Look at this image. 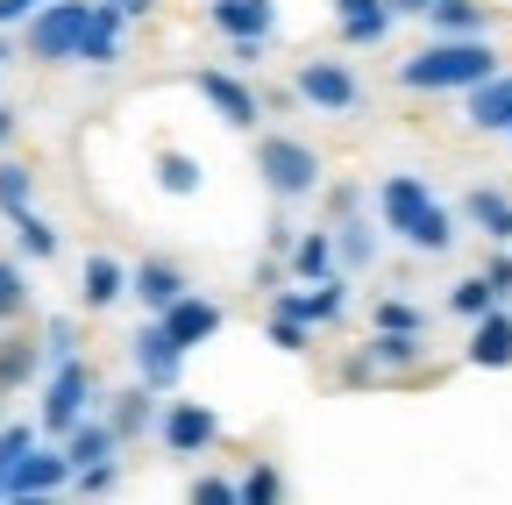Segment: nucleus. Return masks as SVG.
Returning <instances> with one entry per match:
<instances>
[{"instance_id":"nucleus-37","label":"nucleus","mask_w":512,"mask_h":505,"mask_svg":"<svg viewBox=\"0 0 512 505\" xmlns=\"http://www.w3.org/2000/svg\"><path fill=\"white\" fill-rule=\"evenodd\" d=\"M64 356H79V328L72 321H43V363H64Z\"/></svg>"},{"instance_id":"nucleus-40","label":"nucleus","mask_w":512,"mask_h":505,"mask_svg":"<svg viewBox=\"0 0 512 505\" xmlns=\"http://www.w3.org/2000/svg\"><path fill=\"white\" fill-rule=\"evenodd\" d=\"M484 278H491V292H498V299H512V249H505V242L491 249V264H484Z\"/></svg>"},{"instance_id":"nucleus-10","label":"nucleus","mask_w":512,"mask_h":505,"mask_svg":"<svg viewBox=\"0 0 512 505\" xmlns=\"http://www.w3.org/2000/svg\"><path fill=\"white\" fill-rule=\"evenodd\" d=\"M64 484H72V456H64V441H57V449H36V441H29L22 463L8 470V491H0V498H50Z\"/></svg>"},{"instance_id":"nucleus-2","label":"nucleus","mask_w":512,"mask_h":505,"mask_svg":"<svg viewBox=\"0 0 512 505\" xmlns=\"http://www.w3.org/2000/svg\"><path fill=\"white\" fill-rule=\"evenodd\" d=\"M86 22H93V0H43V8L22 22L29 29V57L36 65H79Z\"/></svg>"},{"instance_id":"nucleus-12","label":"nucleus","mask_w":512,"mask_h":505,"mask_svg":"<svg viewBox=\"0 0 512 505\" xmlns=\"http://www.w3.org/2000/svg\"><path fill=\"white\" fill-rule=\"evenodd\" d=\"M157 321L171 328V342H178V349H200V342H214V335H221L228 313H221L214 299H200V292H178V299L157 313Z\"/></svg>"},{"instance_id":"nucleus-15","label":"nucleus","mask_w":512,"mask_h":505,"mask_svg":"<svg viewBox=\"0 0 512 505\" xmlns=\"http://www.w3.org/2000/svg\"><path fill=\"white\" fill-rule=\"evenodd\" d=\"M477 370H505L512 363V306H491L470 321V349H463Z\"/></svg>"},{"instance_id":"nucleus-22","label":"nucleus","mask_w":512,"mask_h":505,"mask_svg":"<svg viewBox=\"0 0 512 505\" xmlns=\"http://www.w3.org/2000/svg\"><path fill=\"white\" fill-rule=\"evenodd\" d=\"M328 271H335V228H306L292 242V278L313 285V278H328Z\"/></svg>"},{"instance_id":"nucleus-8","label":"nucleus","mask_w":512,"mask_h":505,"mask_svg":"<svg viewBox=\"0 0 512 505\" xmlns=\"http://www.w3.org/2000/svg\"><path fill=\"white\" fill-rule=\"evenodd\" d=\"M128 356H136V377H143L150 392H178V377H185V349L171 342V328H164V321H150V328L128 335Z\"/></svg>"},{"instance_id":"nucleus-30","label":"nucleus","mask_w":512,"mask_h":505,"mask_svg":"<svg viewBox=\"0 0 512 505\" xmlns=\"http://www.w3.org/2000/svg\"><path fill=\"white\" fill-rule=\"evenodd\" d=\"M235 498H242V505H278V498H285L278 463H249V470L235 477Z\"/></svg>"},{"instance_id":"nucleus-25","label":"nucleus","mask_w":512,"mask_h":505,"mask_svg":"<svg viewBox=\"0 0 512 505\" xmlns=\"http://www.w3.org/2000/svg\"><path fill=\"white\" fill-rule=\"evenodd\" d=\"M128 292V271L114 264V257H86V271H79V299L86 306H114Z\"/></svg>"},{"instance_id":"nucleus-3","label":"nucleus","mask_w":512,"mask_h":505,"mask_svg":"<svg viewBox=\"0 0 512 505\" xmlns=\"http://www.w3.org/2000/svg\"><path fill=\"white\" fill-rule=\"evenodd\" d=\"M427 363V342L406 328H377L349 363H342V385H384V377H413Z\"/></svg>"},{"instance_id":"nucleus-29","label":"nucleus","mask_w":512,"mask_h":505,"mask_svg":"<svg viewBox=\"0 0 512 505\" xmlns=\"http://www.w3.org/2000/svg\"><path fill=\"white\" fill-rule=\"evenodd\" d=\"M15 242H22V257H36V264H50L57 249H64V242H57V228H50L36 207H22V214H15Z\"/></svg>"},{"instance_id":"nucleus-35","label":"nucleus","mask_w":512,"mask_h":505,"mask_svg":"<svg viewBox=\"0 0 512 505\" xmlns=\"http://www.w3.org/2000/svg\"><path fill=\"white\" fill-rule=\"evenodd\" d=\"M377 328H406V335H427V313L413 306V299H377V313H370Z\"/></svg>"},{"instance_id":"nucleus-45","label":"nucleus","mask_w":512,"mask_h":505,"mask_svg":"<svg viewBox=\"0 0 512 505\" xmlns=\"http://www.w3.org/2000/svg\"><path fill=\"white\" fill-rule=\"evenodd\" d=\"M434 0H392V15H427Z\"/></svg>"},{"instance_id":"nucleus-39","label":"nucleus","mask_w":512,"mask_h":505,"mask_svg":"<svg viewBox=\"0 0 512 505\" xmlns=\"http://www.w3.org/2000/svg\"><path fill=\"white\" fill-rule=\"evenodd\" d=\"M192 505H242L235 477H192Z\"/></svg>"},{"instance_id":"nucleus-44","label":"nucleus","mask_w":512,"mask_h":505,"mask_svg":"<svg viewBox=\"0 0 512 505\" xmlns=\"http://www.w3.org/2000/svg\"><path fill=\"white\" fill-rule=\"evenodd\" d=\"M15 143V107H0V150Z\"/></svg>"},{"instance_id":"nucleus-26","label":"nucleus","mask_w":512,"mask_h":505,"mask_svg":"<svg viewBox=\"0 0 512 505\" xmlns=\"http://www.w3.org/2000/svg\"><path fill=\"white\" fill-rule=\"evenodd\" d=\"M399 242H406V249H427V257H441V249L456 242V214H448V207L434 200V207H427V214H420V221L399 235Z\"/></svg>"},{"instance_id":"nucleus-13","label":"nucleus","mask_w":512,"mask_h":505,"mask_svg":"<svg viewBox=\"0 0 512 505\" xmlns=\"http://www.w3.org/2000/svg\"><path fill=\"white\" fill-rule=\"evenodd\" d=\"M207 22H214L228 43H271L278 8H271V0H207Z\"/></svg>"},{"instance_id":"nucleus-19","label":"nucleus","mask_w":512,"mask_h":505,"mask_svg":"<svg viewBox=\"0 0 512 505\" xmlns=\"http://www.w3.org/2000/svg\"><path fill=\"white\" fill-rule=\"evenodd\" d=\"M463 214H470L491 242H512V193H498V185H470V193H463Z\"/></svg>"},{"instance_id":"nucleus-7","label":"nucleus","mask_w":512,"mask_h":505,"mask_svg":"<svg viewBox=\"0 0 512 505\" xmlns=\"http://www.w3.org/2000/svg\"><path fill=\"white\" fill-rule=\"evenodd\" d=\"M157 434H164L171 456H207L214 441H221V413L200 406V399H171V406L157 413Z\"/></svg>"},{"instance_id":"nucleus-41","label":"nucleus","mask_w":512,"mask_h":505,"mask_svg":"<svg viewBox=\"0 0 512 505\" xmlns=\"http://www.w3.org/2000/svg\"><path fill=\"white\" fill-rule=\"evenodd\" d=\"M36 8H43V0H0V29H22Z\"/></svg>"},{"instance_id":"nucleus-46","label":"nucleus","mask_w":512,"mask_h":505,"mask_svg":"<svg viewBox=\"0 0 512 505\" xmlns=\"http://www.w3.org/2000/svg\"><path fill=\"white\" fill-rule=\"evenodd\" d=\"M0 65H8V36H0Z\"/></svg>"},{"instance_id":"nucleus-27","label":"nucleus","mask_w":512,"mask_h":505,"mask_svg":"<svg viewBox=\"0 0 512 505\" xmlns=\"http://www.w3.org/2000/svg\"><path fill=\"white\" fill-rule=\"evenodd\" d=\"M377 257V235H370V221H356V214H342L335 221V264H349V271H363Z\"/></svg>"},{"instance_id":"nucleus-20","label":"nucleus","mask_w":512,"mask_h":505,"mask_svg":"<svg viewBox=\"0 0 512 505\" xmlns=\"http://www.w3.org/2000/svg\"><path fill=\"white\" fill-rule=\"evenodd\" d=\"M43 370V335H8L0 342V392H22Z\"/></svg>"},{"instance_id":"nucleus-42","label":"nucleus","mask_w":512,"mask_h":505,"mask_svg":"<svg viewBox=\"0 0 512 505\" xmlns=\"http://www.w3.org/2000/svg\"><path fill=\"white\" fill-rule=\"evenodd\" d=\"M328 214H335V221L356 214V185H335V193H328Z\"/></svg>"},{"instance_id":"nucleus-14","label":"nucleus","mask_w":512,"mask_h":505,"mask_svg":"<svg viewBox=\"0 0 512 505\" xmlns=\"http://www.w3.org/2000/svg\"><path fill=\"white\" fill-rule=\"evenodd\" d=\"M427 207H434V193H427V178H413V171H392V178L377 185V214H384L392 235H406Z\"/></svg>"},{"instance_id":"nucleus-18","label":"nucleus","mask_w":512,"mask_h":505,"mask_svg":"<svg viewBox=\"0 0 512 505\" xmlns=\"http://www.w3.org/2000/svg\"><path fill=\"white\" fill-rule=\"evenodd\" d=\"M128 292H136L150 313H164V306H171L178 292H192V285H185V271H178L171 257H143L136 271H128Z\"/></svg>"},{"instance_id":"nucleus-38","label":"nucleus","mask_w":512,"mask_h":505,"mask_svg":"<svg viewBox=\"0 0 512 505\" xmlns=\"http://www.w3.org/2000/svg\"><path fill=\"white\" fill-rule=\"evenodd\" d=\"M29 441H36V427H0V491H8V470L22 463Z\"/></svg>"},{"instance_id":"nucleus-11","label":"nucleus","mask_w":512,"mask_h":505,"mask_svg":"<svg viewBox=\"0 0 512 505\" xmlns=\"http://www.w3.org/2000/svg\"><path fill=\"white\" fill-rule=\"evenodd\" d=\"M463 121L477 136H512V72H491L463 93Z\"/></svg>"},{"instance_id":"nucleus-4","label":"nucleus","mask_w":512,"mask_h":505,"mask_svg":"<svg viewBox=\"0 0 512 505\" xmlns=\"http://www.w3.org/2000/svg\"><path fill=\"white\" fill-rule=\"evenodd\" d=\"M256 171H264L271 200H306V193H320V150L299 143V136H264V143H256Z\"/></svg>"},{"instance_id":"nucleus-16","label":"nucleus","mask_w":512,"mask_h":505,"mask_svg":"<svg viewBox=\"0 0 512 505\" xmlns=\"http://www.w3.org/2000/svg\"><path fill=\"white\" fill-rule=\"evenodd\" d=\"M121 29H128V15L114 0H93V22L79 36V65H121Z\"/></svg>"},{"instance_id":"nucleus-28","label":"nucleus","mask_w":512,"mask_h":505,"mask_svg":"<svg viewBox=\"0 0 512 505\" xmlns=\"http://www.w3.org/2000/svg\"><path fill=\"white\" fill-rule=\"evenodd\" d=\"M29 200H36V171H29L22 157H0V214L15 221Z\"/></svg>"},{"instance_id":"nucleus-5","label":"nucleus","mask_w":512,"mask_h":505,"mask_svg":"<svg viewBox=\"0 0 512 505\" xmlns=\"http://www.w3.org/2000/svg\"><path fill=\"white\" fill-rule=\"evenodd\" d=\"M86 406H93V370H86V356L50 363V377H43V434L64 441V434L86 420Z\"/></svg>"},{"instance_id":"nucleus-9","label":"nucleus","mask_w":512,"mask_h":505,"mask_svg":"<svg viewBox=\"0 0 512 505\" xmlns=\"http://www.w3.org/2000/svg\"><path fill=\"white\" fill-rule=\"evenodd\" d=\"M192 93H200L228 129H256V121H264V100H256L235 72H221V65H207V72H192Z\"/></svg>"},{"instance_id":"nucleus-33","label":"nucleus","mask_w":512,"mask_h":505,"mask_svg":"<svg viewBox=\"0 0 512 505\" xmlns=\"http://www.w3.org/2000/svg\"><path fill=\"white\" fill-rule=\"evenodd\" d=\"M157 185H164V193H178V200H192V193H200V164H192L185 150H164V157H157Z\"/></svg>"},{"instance_id":"nucleus-23","label":"nucleus","mask_w":512,"mask_h":505,"mask_svg":"<svg viewBox=\"0 0 512 505\" xmlns=\"http://www.w3.org/2000/svg\"><path fill=\"white\" fill-rule=\"evenodd\" d=\"M114 449H121L114 420H79L72 434H64V456H72V470H86V463H100V456H114Z\"/></svg>"},{"instance_id":"nucleus-1","label":"nucleus","mask_w":512,"mask_h":505,"mask_svg":"<svg viewBox=\"0 0 512 505\" xmlns=\"http://www.w3.org/2000/svg\"><path fill=\"white\" fill-rule=\"evenodd\" d=\"M491 72H498V50L484 36H441V43L399 57V86L406 93H470Z\"/></svg>"},{"instance_id":"nucleus-32","label":"nucleus","mask_w":512,"mask_h":505,"mask_svg":"<svg viewBox=\"0 0 512 505\" xmlns=\"http://www.w3.org/2000/svg\"><path fill=\"white\" fill-rule=\"evenodd\" d=\"M491 306H505L498 292H491V278L477 271V278H463V285H448V313H463V321H477V313H491Z\"/></svg>"},{"instance_id":"nucleus-36","label":"nucleus","mask_w":512,"mask_h":505,"mask_svg":"<svg viewBox=\"0 0 512 505\" xmlns=\"http://www.w3.org/2000/svg\"><path fill=\"white\" fill-rule=\"evenodd\" d=\"M114 484H121V463H114V456H100V463L72 470V491H86V498H100V491H114Z\"/></svg>"},{"instance_id":"nucleus-31","label":"nucleus","mask_w":512,"mask_h":505,"mask_svg":"<svg viewBox=\"0 0 512 505\" xmlns=\"http://www.w3.org/2000/svg\"><path fill=\"white\" fill-rule=\"evenodd\" d=\"M264 342H271V349H285V356H306V349H313V321H299V313H278V306H271Z\"/></svg>"},{"instance_id":"nucleus-24","label":"nucleus","mask_w":512,"mask_h":505,"mask_svg":"<svg viewBox=\"0 0 512 505\" xmlns=\"http://www.w3.org/2000/svg\"><path fill=\"white\" fill-rule=\"evenodd\" d=\"M427 22H434L441 36H484V29H491V8H484V0H434Z\"/></svg>"},{"instance_id":"nucleus-43","label":"nucleus","mask_w":512,"mask_h":505,"mask_svg":"<svg viewBox=\"0 0 512 505\" xmlns=\"http://www.w3.org/2000/svg\"><path fill=\"white\" fill-rule=\"evenodd\" d=\"M114 8H121L128 22H136V15H157V0H114Z\"/></svg>"},{"instance_id":"nucleus-6","label":"nucleus","mask_w":512,"mask_h":505,"mask_svg":"<svg viewBox=\"0 0 512 505\" xmlns=\"http://www.w3.org/2000/svg\"><path fill=\"white\" fill-rule=\"evenodd\" d=\"M292 93H299L313 114H356V107H363V79L342 65V57H306L299 79H292Z\"/></svg>"},{"instance_id":"nucleus-34","label":"nucleus","mask_w":512,"mask_h":505,"mask_svg":"<svg viewBox=\"0 0 512 505\" xmlns=\"http://www.w3.org/2000/svg\"><path fill=\"white\" fill-rule=\"evenodd\" d=\"M22 313H29V278H22V264L0 257V328L22 321Z\"/></svg>"},{"instance_id":"nucleus-17","label":"nucleus","mask_w":512,"mask_h":505,"mask_svg":"<svg viewBox=\"0 0 512 505\" xmlns=\"http://www.w3.org/2000/svg\"><path fill=\"white\" fill-rule=\"evenodd\" d=\"M392 0H335V29H342V43H384L392 36Z\"/></svg>"},{"instance_id":"nucleus-21","label":"nucleus","mask_w":512,"mask_h":505,"mask_svg":"<svg viewBox=\"0 0 512 505\" xmlns=\"http://www.w3.org/2000/svg\"><path fill=\"white\" fill-rule=\"evenodd\" d=\"M107 420H114V434H121V441L150 434V427H157V392H150V385H128V392L107 406Z\"/></svg>"}]
</instances>
